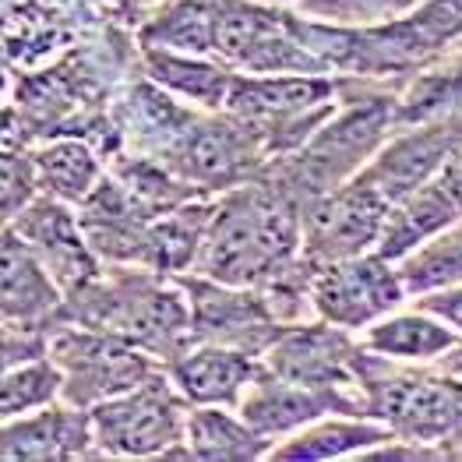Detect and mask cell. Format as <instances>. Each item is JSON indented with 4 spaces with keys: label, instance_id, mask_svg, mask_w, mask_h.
I'll return each mask as SVG.
<instances>
[{
    "label": "cell",
    "instance_id": "cell-6",
    "mask_svg": "<svg viewBox=\"0 0 462 462\" xmlns=\"http://www.w3.org/2000/svg\"><path fill=\"white\" fill-rule=\"evenodd\" d=\"M50 356L64 371V402L78 410H92L159 374L152 353L85 325L57 328L50 336Z\"/></svg>",
    "mask_w": 462,
    "mask_h": 462
},
{
    "label": "cell",
    "instance_id": "cell-21",
    "mask_svg": "<svg viewBox=\"0 0 462 462\" xmlns=\"http://www.w3.org/2000/svg\"><path fill=\"white\" fill-rule=\"evenodd\" d=\"M247 127L244 124H194L184 127L173 145V166L198 184L230 180L247 159Z\"/></svg>",
    "mask_w": 462,
    "mask_h": 462
},
{
    "label": "cell",
    "instance_id": "cell-28",
    "mask_svg": "<svg viewBox=\"0 0 462 462\" xmlns=\"http://www.w3.org/2000/svg\"><path fill=\"white\" fill-rule=\"evenodd\" d=\"M417 304L427 310H434L438 318H445V321L462 336V282H456V286H441V290H430V293H420Z\"/></svg>",
    "mask_w": 462,
    "mask_h": 462
},
{
    "label": "cell",
    "instance_id": "cell-25",
    "mask_svg": "<svg viewBox=\"0 0 462 462\" xmlns=\"http://www.w3.org/2000/svg\"><path fill=\"white\" fill-rule=\"evenodd\" d=\"M53 402H64V371L50 353L4 367V385H0L4 420L53 406Z\"/></svg>",
    "mask_w": 462,
    "mask_h": 462
},
{
    "label": "cell",
    "instance_id": "cell-7",
    "mask_svg": "<svg viewBox=\"0 0 462 462\" xmlns=\"http://www.w3.org/2000/svg\"><path fill=\"white\" fill-rule=\"evenodd\" d=\"M406 282L399 262L367 251L356 258L325 262L310 272V308L321 321H332L346 332H364L374 321L406 300Z\"/></svg>",
    "mask_w": 462,
    "mask_h": 462
},
{
    "label": "cell",
    "instance_id": "cell-15",
    "mask_svg": "<svg viewBox=\"0 0 462 462\" xmlns=\"http://www.w3.org/2000/svg\"><path fill=\"white\" fill-rule=\"evenodd\" d=\"M459 142H462V131H452V124L410 131V134H402V138L382 145L374 152V159L356 177H364L371 188H378L395 205L399 198H406L410 191L424 188L430 177H438V170L445 166L448 152Z\"/></svg>",
    "mask_w": 462,
    "mask_h": 462
},
{
    "label": "cell",
    "instance_id": "cell-23",
    "mask_svg": "<svg viewBox=\"0 0 462 462\" xmlns=\"http://www.w3.org/2000/svg\"><path fill=\"white\" fill-rule=\"evenodd\" d=\"M233 406H191L184 448L194 459H262L272 452V441L258 434Z\"/></svg>",
    "mask_w": 462,
    "mask_h": 462
},
{
    "label": "cell",
    "instance_id": "cell-14",
    "mask_svg": "<svg viewBox=\"0 0 462 462\" xmlns=\"http://www.w3.org/2000/svg\"><path fill=\"white\" fill-rule=\"evenodd\" d=\"M262 371H265L262 356L223 343H198L191 349H180L166 364V374L191 406H233V410L240 406V399L258 382Z\"/></svg>",
    "mask_w": 462,
    "mask_h": 462
},
{
    "label": "cell",
    "instance_id": "cell-26",
    "mask_svg": "<svg viewBox=\"0 0 462 462\" xmlns=\"http://www.w3.org/2000/svg\"><path fill=\"white\" fill-rule=\"evenodd\" d=\"M219 0H173L142 32L145 46H166L184 53H212V25Z\"/></svg>",
    "mask_w": 462,
    "mask_h": 462
},
{
    "label": "cell",
    "instance_id": "cell-24",
    "mask_svg": "<svg viewBox=\"0 0 462 462\" xmlns=\"http://www.w3.org/2000/svg\"><path fill=\"white\" fill-rule=\"evenodd\" d=\"M32 162H36L39 188L68 205H75V201L81 205L103 184V166L85 142H71V138L50 142V145L36 149Z\"/></svg>",
    "mask_w": 462,
    "mask_h": 462
},
{
    "label": "cell",
    "instance_id": "cell-1",
    "mask_svg": "<svg viewBox=\"0 0 462 462\" xmlns=\"http://www.w3.org/2000/svg\"><path fill=\"white\" fill-rule=\"evenodd\" d=\"M64 318L96 332L116 336L145 353H166L170 360L191 339V300L180 279H162L159 272L116 269L88 279L71 293Z\"/></svg>",
    "mask_w": 462,
    "mask_h": 462
},
{
    "label": "cell",
    "instance_id": "cell-9",
    "mask_svg": "<svg viewBox=\"0 0 462 462\" xmlns=\"http://www.w3.org/2000/svg\"><path fill=\"white\" fill-rule=\"evenodd\" d=\"M360 356L364 346L360 339L353 343L346 328L332 321H310V325H286L272 339L262 364L275 378L297 382L310 388H346L360 392Z\"/></svg>",
    "mask_w": 462,
    "mask_h": 462
},
{
    "label": "cell",
    "instance_id": "cell-16",
    "mask_svg": "<svg viewBox=\"0 0 462 462\" xmlns=\"http://www.w3.org/2000/svg\"><path fill=\"white\" fill-rule=\"evenodd\" d=\"M96 448V434L88 410L71 402H53L32 413L4 420V459L42 462V459H85Z\"/></svg>",
    "mask_w": 462,
    "mask_h": 462
},
{
    "label": "cell",
    "instance_id": "cell-11",
    "mask_svg": "<svg viewBox=\"0 0 462 462\" xmlns=\"http://www.w3.org/2000/svg\"><path fill=\"white\" fill-rule=\"evenodd\" d=\"M236 410L258 434H265L272 445L328 413H367L360 392L297 385V382L275 378L269 371L258 374V382L247 388V395L240 399Z\"/></svg>",
    "mask_w": 462,
    "mask_h": 462
},
{
    "label": "cell",
    "instance_id": "cell-8",
    "mask_svg": "<svg viewBox=\"0 0 462 462\" xmlns=\"http://www.w3.org/2000/svg\"><path fill=\"white\" fill-rule=\"evenodd\" d=\"M388 212L392 201L364 177H349L328 188L304 216V262L325 265L374 251L385 233Z\"/></svg>",
    "mask_w": 462,
    "mask_h": 462
},
{
    "label": "cell",
    "instance_id": "cell-29",
    "mask_svg": "<svg viewBox=\"0 0 462 462\" xmlns=\"http://www.w3.org/2000/svg\"><path fill=\"white\" fill-rule=\"evenodd\" d=\"M120 4H127V7H138V4H149V0H120Z\"/></svg>",
    "mask_w": 462,
    "mask_h": 462
},
{
    "label": "cell",
    "instance_id": "cell-17",
    "mask_svg": "<svg viewBox=\"0 0 462 462\" xmlns=\"http://www.w3.org/2000/svg\"><path fill=\"white\" fill-rule=\"evenodd\" d=\"M360 346L378 353L392 364H430L462 349V336L434 310L417 304V310H392L382 321L360 332Z\"/></svg>",
    "mask_w": 462,
    "mask_h": 462
},
{
    "label": "cell",
    "instance_id": "cell-12",
    "mask_svg": "<svg viewBox=\"0 0 462 462\" xmlns=\"http://www.w3.org/2000/svg\"><path fill=\"white\" fill-rule=\"evenodd\" d=\"M392 124V106L385 99H371L346 114L325 120L308 142L304 173L318 188H336L339 180L356 177L367 166V155L378 152Z\"/></svg>",
    "mask_w": 462,
    "mask_h": 462
},
{
    "label": "cell",
    "instance_id": "cell-3",
    "mask_svg": "<svg viewBox=\"0 0 462 462\" xmlns=\"http://www.w3.org/2000/svg\"><path fill=\"white\" fill-rule=\"evenodd\" d=\"M360 388L367 417L392 427L406 445H445L462 438V378L392 367V360L364 349Z\"/></svg>",
    "mask_w": 462,
    "mask_h": 462
},
{
    "label": "cell",
    "instance_id": "cell-4",
    "mask_svg": "<svg viewBox=\"0 0 462 462\" xmlns=\"http://www.w3.org/2000/svg\"><path fill=\"white\" fill-rule=\"evenodd\" d=\"M191 402L173 385L166 371L149 382L127 388L114 399L88 410L96 448L124 459H149V456H173L184 445ZM188 452V448H184Z\"/></svg>",
    "mask_w": 462,
    "mask_h": 462
},
{
    "label": "cell",
    "instance_id": "cell-18",
    "mask_svg": "<svg viewBox=\"0 0 462 462\" xmlns=\"http://www.w3.org/2000/svg\"><path fill=\"white\" fill-rule=\"evenodd\" d=\"M399 441L392 434V427L367 417L360 420V413H328L314 424L300 427L297 434L282 438L279 445H272L269 459H343V456H367L371 448Z\"/></svg>",
    "mask_w": 462,
    "mask_h": 462
},
{
    "label": "cell",
    "instance_id": "cell-19",
    "mask_svg": "<svg viewBox=\"0 0 462 462\" xmlns=\"http://www.w3.org/2000/svg\"><path fill=\"white\" fill-rule=\"evenodd\" d=\"M462 219L459 205L448 198V191L438 184V177H430L424 188L410 191L399 198L388 212L385 233L378 240V254H385L388 262H402L406 254H413L417 247H424L427 240H434L438 233L456 226Z\"/></svg>",
    "mask_w": 462,
    "mask_h": 462
},
{
    "label": "cell",
    "instance_id": "cell-5",
    "mask_svg": "<svg viewBox=\"0 0 462 462\" xmlns=\"http://www.w3.org/2000/svg\"><path fill=\"white\" fill-rule=\"evenodd\" d=\"M336 85L321 75H236L230 110L254 138H269V149H297L336 110Z\"/></svg>",
    "mask_w": 462,
    "mask_h": 462
},
{
    "label": "cell",
    "instance_id": "cell-13",
    "mask_svg": "<svg viewBox=\"0 0 462 462\" xmlns=\"http://www.w3.org/2000/svg\"><path fill=\"white\" fill-rule=\"evenodd\" d=\"M11 230L18 233L39 262L53 272V279L60 282L64 293L81 290L88 279H96V251L88 244V236L81 230V219L71 216L68 201L46 194V198H32L14 219Z\"/></svg>",
    "mask_w": 462,
    "mask_h": 462
},
{
    "label": "cell",
    "instance_id": "cell-27",
    "mask_svg": "<svg viewBox=\"0 0 462 462\" xmlns=\"http://www.w3.org/2000/svg\"><path fill=\"white\" fill-rule=\"evenodd\" d=\"M36 184V162L25 159V166H22V155H7V162H4V212H7V223L32 201Z\"/></svg>",
    "mask_w": 462,
    "mask_h": 462
},
{
    "label": "cell",
    "instance_id": "cell-2",
    "mask_svg": "<svg viewBox=\"0 0 462 462\" xmlns=\"http://www.w3.org/2000/svg\"><path fill=\"white\" fill-rule=\"evenodd\" d=\"M297 244H304V226H297L293 208L279 194L236 191L212 208L198 269L230 286L275 282L286 275Z\"/></svg>",
    "mask_w": 462,
    "mask_h": 462
},
{
    "label": "cell",
    "instance_id": "cell-22",
    "mask_svg": "<svg viewBox=\"0 0 462 462\" xmlns=\"http://www.w3.org/2000/svg\"><path fill=\"white\" fill-rule=\"evenodd\" d=\"M145 68L149 75L170 88L173 96L188 99L205 110H223L230 103L233 71L226 64L205 60V53H184V50H166V46H145Z\"/></svg>",
    "mask_w": 462,
    "mask_h": 462
},
{
    "label": "cell",
    "instance_id": "cell-20",
    "mask_svg": "<svg viewBox=\"0 0 462 462\" xmlns=\"http://www.w3.org/2000/svg\"><path fill=\"white\" fill-rule=\"evenodd\" d=\"M60 282L39 254L7 226L4 233V321L39 325L60 308Z\"/></svg>",
    "mask_w": 462,
    "mask_h": 462
},
{
    "label": "cell",
    "instance_id": "cell-10",
    "mask_svg": "<svg viewBox=\"0 0 462 462\" xmlns=\"http://www.w3.org/2000/svg\"><path fill=\"white\" fill-rule=\"evenodd\" d=\"M191 300V336L198 343H223L265 353L279 336V318L262 293H247L219 279H180Z\"/></svg>",
    "mask_w": 462,
    "mask_h": 462
}]
</instances>
